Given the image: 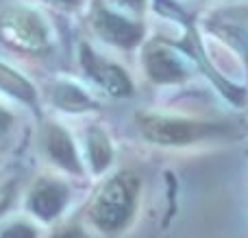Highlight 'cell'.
Returning <instances> with one entry per match:
<instances>
[{"instance_id":"obj_3","label":"cell","mask_w":248,"mask_h":238,"mask_svg":"<svg viewBox=\"0 0 248 238\" xmlns=\"http://www.w3.org/2000/svg\"><path fill=\"white\" fill-rule=\"evenodd\" d=\"M0 37L7 46L29 55H42L48 51L46 24L29 9H9L0 17Z\"/></svg>"},{"instance_id":"obj_7","label":"cell","mask_w":248,"mask_h":238,"mask_svg":"<svg viewBox=\"0 0 248 238\" xmlns=\"http://www.w3.org/2000/svg\"><path fill=\"white\" fill-rule=\"evenodd\" d=\"M211 31L222 37L248 66V9L231 7L227 11H218L209 22Z\"/></svg>"},{"instance_id":"obj_11","label":"cell","mask_w":248,"mask_h":238,"mask_svg":"<svg viewBox=\"0 0 248 238\" xmlns=\"http://www.w3.org/2000/svg\"><path fill=\"white\" fill-rule=\"evenodd\" d=\"M0 90L7 92L9 96H13V99L22 101V103H26V105H33L35 101H37V92H35L33 83L22 77L17 70L2 64V61H0Z\"/></svg>"},{"instance_id":"obj_4","label":"cell","mask_w":248,"mask_h":238,"mask_svg":"<svg viewBox=\"0 0 248 238\" xmlns=\"http://www.w3.org/2000/svg\"><path fill=\"white\" fill-rule=\"evenodd\" d=\"M81 66H83V70H85L87 77L94 79L107 94L116 96V99L131 96L133 83H131V79H128V74L124 72L120 66H116V64H111V61L98 57L87 44L81 46Z\"/></svg>"},{"instance_id":"obj_14","label":"cell","mask_w":248,"mask_h":238,"mask_svg":"<svg viewBox=\"0 0 248 238\" xmlns=\"http://www.w3.org/2000/svg\"><path fill=\"white\" fill-rule=\"evenodd\" d=\"M52 238H87L85 232H81L78 227H65V230L57 232Z\"/></svg>"},{"instance_id":"obj_10","label":"cell","mask_w":248,"mask_h":238,"mask_svg":"<svg viewBox=\"0 0 248 238\" xmlns=\"http://www.w3.org/2000/svg\"><path fill=\"white\" fill-rule=\"evenodd\" d=\"M50 101L65 112H87L94 107L92 96H87V92L74 83H55L50 87Z\"/></svg>"},{"instance_id":"obj_15","label":"cell","mask_w":248,"mask_h":238,"mask_svg":"<svg viewBox=\"0 0 248 238\" xmlns=\"http://www.w3.org/2000/svg\"><path fill=\"white\" fill-rule=\"evenodd\" d=\"M11 125H13V118H11V114L7 112V109H2L0 107V136H4L9 129H11Z\"/></svg>"},{"instance_id":"obj_9","label":"cell","mask_w":248,"mask_h":238,"mask_svg":"<svg viewBox=\"0 0 248 238\" xmlns=\"http://www.w3.org/2000/svg\"><path fill=\"white\" fill-rule=\"evenodd\" d=\"M68 188L52 179H39L29 192V210L42 221H50L63 210Z\"/></svg>"},{"instance_id":"obj_2","label":"cell","mask_w":248,"mask_h":238,"mask_svg":"<svg viewBox=\"0 0 248 238\" xmlns=\"http://www.w3.org/2000/svg\"><path fill=\"white\" fill-rule=\"evenodd\" d=\"M140 182L135 175L122 173L111 177L98 190L96 199L90 205V219L98 230L118 232L131 221L137 204Z\"/></svg>"},{"instance_id":"obj_5","label":"cell","mask_w":248,"mask_h":238,"mask_svg":"<svg viewBox=\"0 0 248 238\" xmlns=\"http://www.w3.org/2000/svg\"><path fill=\"white\" fill-rule=\"evenodd\" d=\"M92 26L94 31L105 39V42L113 44L120 48H131L141 42L144 37V29L137 22L126 20L124 16L109 11L105 7H96L92 13Z\"/></svg>"},{"instance_id":"obj_1","label":"cell","mask_w":248,"mask_h":238,"mask_svg":"<svg viewBox=\"0 0 248 238\" xmlns=\"http://www.w3.org/2000/svg\"><path fill=\"white\" fill-rule=\"evenodd\" d=\"M140 134L148 142L163 147H185V144L216 140L231 136V127L211 120H194V118L166 116V114H146L137 116Z\"/></svg>"},{"instance_id":"obj_12","label":"cell","mask_w":248,"mask_h":238,"mask_svg":"<svg viewBox=\"0 0 248 238\" xmlns=\"http://www.w3.org/2000/svg\"><path fill=\"white\" fill-rule=\"evenodd\" d=\"M87 155H90V162L96 173L105 170L111 164V157H113L111 142H109L107 134L103 129H98V127H92L87 131Z\"/></svg>"},{"instance_id":"obj_16","label":"cell","mask_w":248,"mask_h":238,"mask_svg":"<svg viewBox=\"0 0 248 238\" xmlns=\"http://www.w3.org/2000/svg\"><path fill=\"white\" fill-rule=\"evenodd\" d=\"M118 4H124V7L133 9V11H140L141 7H144V0H116Z\"/></svg>"},{"instance_id":"obj_13","label":"cell","mask_w":248,"mask_h":238,"mask_svg":"<svg viewBox=\"0 0 248 238\" xmlns=\"http://www.w3.org/2000/svg\"><path fill=\"white\" fill-rule=\"evenodd\" d=\"M0 238H37V232L29 223H13L0 232Z\"/></svg>"},{"instance_id":"obj_6","label":"cell","mask_w":248,"mask_h":238,"mask_svg":"<svg viewBox=\"0 0 248 238\" xmlns=\"http://www.w3.org/2000/svg\"><path fill=\"white\" fill-rule=\"evenodd\" d=\"M144 70L155 83H181L187 79V66L172 48L163 44H150L144 51Z\"/></svg>"},{"instance_id":"obj_17","label":"cell","mask_w":248,"mask_h":238,"mask_svg":"<svg viewBox=\"0 0 248 238\" xmlns=\"http://www.w3.org/2000/svg\"><path fill=\"white\" fill-rule=\"evenodd\" d=\"M46 2H52V4H63V7H70V4H77L78 0H46Z\"/></svg>"},{"instance_id":"obj_8","label":"cell","mask_w":248,"mask_h":238,"mask_svg":"<svg viewBox=\"0 0 248 238\" xmlns=\"http://www.w3.org/2000/svg\"><path fill=\"white\" fill-rule=\"evenodd\" d=\"M42 144L46 155L50 157L52 164H57L59 169L68 170L72 175H81L83 166H81V157H78L77 144L70 138V134L57 122H48L44 127L42 134Z\"/></svg>"}]
</instances>
